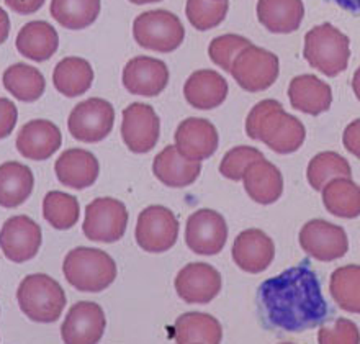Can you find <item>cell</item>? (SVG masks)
<instances>
[{
	"label": "cell",
	"mask_w": 360,
	"mask_h": 344,
	"mask_svg": "<svg viewBox=\"0 0 360 344\" xmlns=\"http://www.w3.org/2000/svg\"><path fill=\"white\" fill-rule=\"evenodd\" d=\"M259 307L270 330L303 333L326 321L329 308L316 272L304 259L259 287Z\"/></svg>",
	"instance_id": "cell-1"
},
{
	"label": "cell",
	"mask_w": 360,
	"mask_h": 344,
	"mask_svg": "<svg viewBox=\"0 0 360 344\" xmlns=\"http://www.w3.org/2000/svg\"><path fill=\"white\" fill-rule=\"evenodd\" d=\"M246 133L277 154L297 153L307 138L302 120L285 112L282 103L274 98H266L252 107L246 118Z\"/></svg>",
	"instance_id": "cell-2"
},
{
	"label": "cell",
	"mask_w": 360,
	"mask_h": 344,
	"mask_svg": "<svg viewBox=\"0 0 360 344\" xmlns=\"http://www.w3.org/2000/svg\"><path fill=\"white\" fill-rule=\"evenodd\" d=\"M303 58L324 76L336 77L349 66L351 39L331 23L316 25L304 34Z\"/></svg>",
	"instance_id": "cell-3"
},
{
	"label": "cell",
	"mask_w": 360,
	"mask_h": 344,
	"mask_svg": "<svg viewBox=\"0 0 360 344\" xmlns=\"http://www.w3.org/2000/svg\"><path fill=\"white\" fill-rule=\"evenodd\" d=\"M66 281L81 292H102L117 279V262L97 248H76L68 253L63 264Z\"/></svg>",
	"instance_id": "cell-4"
},
{
	"label": "cell",
	"mask_w": 360,
	"mask_h": 344,
	"mask_svg": "<svg viewBox=\"0 0 360 344\" xmlns=\"http://www.w3.org/2000/svg\"><path fill=\"white\" fill-rule=\"evenodd\" d=\"M17 302L23 315L37 323H54L66 307V292L46 274H30L20 282Z\"/></svg>",
	"instance_id": "cell-5"
},
{
	"label": "cell",
	"mask_w": 360,
	"mask_h": 344,
	"mask_svg": "<svg viewBox=\"0 0 360 344\" xmlns=\"http://www.w3.org/2000/svg\"><path fill=\"white\" fill-rule=\"evenodd\" d=\"M133 37L141 48L167 54L184 43L185 28L176 13L162 8L149 10L134 18Z\"/></svg>",
	"instance_id": "cell-6"
},
{
	"label": "cell",
	"mask_w": 360,
	"mask_h": 344,
	"mask_svg": "<svg viewBox=\"0 0 360 344\" xmlns=\"http://www.w3.org/2000/svg\"><path fill=\"white\" fill-rule=\"evenodd\" d=\"M280 63L277 54L269 49L249 44L234 59L231 76L246 92H264L278 79Z\"/></svg>",
	"instance_id": "cell-7"
},
{
	"label": "cell",
	"mask_w": 360,
	"mask_h": 344,
	"mask_svg": "<svg viewBox=\"0 0 360 344\" xmlns=\"http://www.w3.org/2000/svg\"><path fill=\"white\" fill-rule=\"evenodd\" d=\"M128 210L123 202L113 197H100L86 208L84 234L90 241L115 243L124 236L128 227Z\"/></svg>",
	"instance_id": "cell-8"
},
{
	"label": "cell",
	"mask_w": 360,
	"mask_h": 344,
	"mask_svg": "<svg viewBox=\"0 0 360 344\" xmlns=\"http://www.w3.org/2000/svg\"><path fill=\"white\" fill-rule=\"evenodd\" d=\"M138 246L146 253H166L174 248L179 238V220L172 210L162 205L146 207L136 223Z\"/></svg>",
	"instance_id": "cell-9"
},
{
	"label": "cell",
	"mask_w": 360,
	"mask_h": 344,
	"mask_svg": "<svg viewBox=\"0 0 360 344\" xmlns=\"http://www.w3.org/2000/svg\"><path fill=\"white\" fill-rule=\"evenodd\" d=\"M115 108L105 98L92 97L72 108L68 118V128L72 138L82 143H98L112 133Z\"/></svg>",
	"instance_id": "cell-10"
},
{
	"label": "cell",
	"mask_w": 360,
	"mask_h": 344,
	"mask_svg": "<svg viewBox=\"0 0 360 344\" xmlns=\"http://www.w3.org/2000/svg\"><path fill=\"white\" fill-rule=\"evenodd\" d=\"M300 246L316 261L331 262L349 251V239L342 227L326 220H309L300 231Z\"/></svg>",
	"instance_id": "cell-11"
},
{
	"label": "cell",
	"mask_w": 360,
	"mask_h": 344,
	"mask_svg": "<svg viewBox=\"0 0 360 344\" xmlns=\"http://www.w3.org/2000/svg\"><path fill=\"white\" fill-rule=\"evenodd\" d=\"M228 239V225L223 215L210 208H200L188 217L185 243L195 254L214 256L221 253Z\"/></svg>",
	"instance_id": "cell-12"
},
{
	"label": "cell",
	"mask_w": 360,
	"mask_h": 344,
	"mask_svg": "<svg viewBox=\"0 0 360 344\" xmlns=\"http://www.w3.org/2000/svg\"><path fill=\"white\" fill-rule=\"evenodd\" d=\"M161 134V120L149 103L134 102L123 110L122 138L131 153L153 151Z\"/></svg>",
	"instance_id": "cell-13"
},
{
	"label": "cell",
	"mask_w": 360,
	"mask_h": 344,
	"mask_svg": "<svg viewBox=\"0 0 360 344\" xmlns=\"http://www.w3.org/2000/svg\"><path fill=\"white\" fill-rule=\"evenodd\" d=\"M41 228L27 215L8 218L0 229V249L12 262L22 264L33 259L41 248Z\"/></svg>",
	"instance_id": "cell-14"
},
{
	"label": "cell",
	"mask_w": 360,
	"mask_h": 344,
	"mask_svg": "<svg viewBox=\"0 0 360 344\" xmlns=\"http://www.w3.org/2000/svg\"><path fill=\"white\" fill-rule=\"evenodd\" d=\"M221 276L207 262H190L177 274L176 292L185 303H210L221 292Z\"/></svg>",
	"instance_id": "cell-15"
},
{
	"label": "cell",
	"mask_w": 360,
	"mask_h": 344,
	"mask_svg": "<svg viewBox=\"0 0 360 344\" xmlns=\"http://www.w3.org/2000/svg\"><path fill=\"white\" fill-rule=\"evenodd\" d=\"M123 87L133 96L156 97L169 84V68L161 59L136 56L123 69Z\"/></svg>",
	"instance_id": "cell-16"
},
{
	"label": "cell",
	"mask_w": 360,
	"mask_h": 344,
	"mask_svg": "<svg viewBox=\"0 0 360 344\" xmlns=\"http://www.w3.org/2000/svg\"><path fill=\"white\" fill-rule=\"evenodd\" d=\"M107 320L98 303L77 302L68 312L61 326V336L66 344H95L102 340Z\"/></svg>",
	"instance_id": "cell-17"
},
{
	"label": "cell",
	"mask_w": 360,
	"mask_h": 344,
	"mask_svg": "<svg viewBox=\"0 0 360 344\" xmlns=\"http://www.w3.org/2000/svg\"><path fill=\"white\" fill-rule=\"evenodd\" d=\"M176 148L190 161L202 163L217 153L219 134L207 118H185L176 129Z\"/></svg>",
	"instance_id": "cell-18"
},
{
	"label": "cell",
	"mask_w": 360,
	"mask_h": 344,
	"mask_svg": "<svg viewBox=\"0 0 360 344\" xmlns=\"http://www.w3.org/2000/svg\"><path fill=\"white\" fill-rule=\"evenodd\" d=\"M233 261L244 272L261 274L269 269L275 257V244L272 238L262 229H244L234 239Z\"/></svg>",
	"instance_id": "cell-19"
},
{
	"label": "cell",
	"mask_w": 360,
	"mask_h": 344,
	"mask_svg": "<svg viewBox=\"0 0 360 344\" xmlns=\"http://www.w3.org/2000/svg\"><path fill=\"white\" fill-rule=\"evenodd\" d=\"M17 149L32 161H46L61 148L63 134L49 120H32L25 123L17 136Z\"/></svg>",
	"instance_id": "cell-20"
},
{
	"label": "cell",
	"mask_w": 360,
	"mask_h": 344,
	"mask_svg": "<svg viewBox=\"0 0 360 344\" xmlns=\"http://www.w3.org/2000/svg\"><path fill=\"white\" fill-rule=\"evenodd\" d=\"M58 181L63 186L82 191L94 186L100 174L98 159L87 149L72 148L66 149L54 164Z\"/></svg>",
	"instance_id": "cell-21"
},
{
	"label": "cell",
	"mask_w": 360,
	"mask_h": 344,
	"mask_svg": "<svg viewBox=\"0 0 360 344\" xmlns=\"http://www.w3.org/2000/svg\"><path fill=\"white\" fill-rule=\"evenodd\" d=\"M288 98L295 110L318 117L331 108L333 89L313 74H303L292 79L288 86Z\"/></svg>",
	"instance_id": "cell-22"
},
{
	"label": "cell",
	"mask_w": 360,
	"mask_h": 344,
	"mask_svg": "<svg viewBox=\"0 0 360 344\" xmlns=\"http://www.w3.org/2000/svg\"><path fill=\"white\" fill-rule=\"evenodd\" d=\"M244 191L256 203L272 205L283 193V176L266 158L249 164L243 176Z\"/></svg>",
	"instance_id": "cell-23"
},
{
	"label": "cell",
	"mask_w": 360,
	"mask_h": 344,
	"mask_svg": "<svg viewBox=\"0 0 360 344\" xmlns=\"http://www.w3.org/2000/svg\"><path fill=\"white\" fill-rule=\"evenodd\" d=\"M184 96L193 108L213 110L228 97V82L213 69H200L190 74L184 86Z\"/></svg>",
	"instance_id": "cell-24"
},
{
	"label": "cell",
	"mask_w": 360,
	"mask_h": 344,
	"mask_svg": "<svg viewBox=\"0 0 360 344\" xmlns=\"http://www.w3.org/2000/svg\"><path fill=\"white\" fill-rule=\"evenodd\" d=\"M153 172L164 186L172 189L188 187L202 172V163L190 161L179 153L176 144H169L154 158Z\"/></svg>",
	"instance_id": "cell-25"
},
{
	"label": "cell",
	"mask_w": 360,
	"mask_h": 344,
	"mask_svg": "<svg viewBox=\"0 0 360 344\" xmlns=\"http://www.w3.org/2000/svg\"><path fill=\"white\" fill-rule=\"evenodd\" d=\"M15 46L22 56L37 63H44L58 51L59 34L53 25L44 20H34L20 30Z\"/></svg>",
	"instance_id": "cell-26"
},
{
	"label": "cell",
	"mask_w": 360,
	"mask_h": 344,
	"mask_svg": "<svg viewBox=\"0 0 360 344\" xmlns=\"http://www.w3.org/2000/svg\"><path fill=\"white\" fill-rule=\"evenodd\" d=\"M257 20L270 33L297 32L304 17L303 0H259Z\"/></svg>",
	"instance_id": "cell-27"
},
{
	"label": "cell",
	"mask_w": 360,
	"mask_h": 344,
	"mask_svg": "<svg viewBox=\"0 0 360 344\" xmlns=\"http://www.w3.org/2000/svg\"><path fill=\"white\" fill-rule=\"evenodd\" d=\"M172 340L179 344H218L223 340V328L212 315L188 312L180 315L172 326Z\"/></svg>",
	"instance_id": "cell-28"
},
{
	"label": "cell",
	"mask_w": 360,
	"mask_h": 344,
	"mask_svg": "<svg viewBox=\"0 0 360 344\" xmlns=\"http://www.w3.org/2000/svg\"><path fill=\"white\" fill-rule=\"evenodd\" d=\"M34 187L32 169L18 161L0 166V207L17 208L28 200Z\"/></svg>",
	"instance_id": "cell-29"
},
{
	"label": "cell",
	"mask_w": 360,
	"mask_h": 344,
	"mask_svg": "<svg viewBox=\"0 0 360 344\" xmlns=\"http://www.w3.org/2000/svg\"><path fill=\"white\" fill-rule=\"evenodd\" d=\"M94 82V69L84 58L69 56L56 64L53 84L64 97L74 98L86 94Z\"/></svg>",
	"instance_id": "cell-30"
},
{
	"label": "cell",
	"mask_w": 360,
	"mask_h": 344,
	"mask_svg": "<svg viewBox=\"0 0 360 344\" xmlns=\"http://www.w3.org/2000/svg\"><path fill=\"white\" fill-rule=\"evenodd\" d=\"M323 203L338 218L360 217V187L352 177H336L323 187Z\"/></svg>",
	"instance_id": "cell-31"
},
{
	"label": "cell",
	"mask_w": 360,
	"mask_h": 344,
	"mask_svg": "<svg viewBox=\"0 0 360 344\" xmlns=\"http://www.w3.org/2000/svg\"><path fill=\"white\" fill-rule=\"evenodd\" d=\"M4 87L20 102H37L46 89V81L39 69L28 64L17 63L5 69L2 77Z\"/></svg>",
	"instance_id": "cell-32"
},
{
	"label": "cell",
	"mask_w": 360,
	"mask_h": 344,
	"mask_svg": "<svg viewBox=\"0 0 360 344\" xmlns=\"http://www.w3.org/2000/svg\"><path fill=\"white\" fill-rule=\"evenodd\" d=\"M102 0H51V17L68 30H84L98 18Z\"/></svg>",
	"instance_id": "cell-33"
},
{
	"label": "cell",
	"mask_w": 360,
	"mask_h": 344,
	"mask_svg": "<svg viewBox=\"0 0 360 344\" xmlns=\"http://www.w3.org/2000/svg\"><path fill=\"white\" fill-rule=\"evenodd\" d=\"M329 292L344 312L360 315V266L349 264L333 272Z\"/></svg>",
	"instance_id": "cell-34"
},
{
	"label": "cell",
	"mask_w": 360,
	"mask_h": 344,
	"mask_svg": "<svg viewBox=\"0 0 360 344\" xmlns=\"http://www.w3.org/2000/svg\"><path fill=\"white\" fill-rule=\"evenodd\" d=\"M336 177H352V167L346 158L334 151L318 153L308 164L307 179L314 191H323Z\"/></svg>",
	"instance_id": "cell-35"
},
{
	"label": "cell",
	"mask_w": 360,
	"mask_h": 344,
	"mask_svg": "<svg viewBox=\"0 0 360 344\" xmlns=\"http://www.w3.org/2000/svg\"><path fill=\"white\" fill-rule=\"evenodd\" d=\"M43 217L56 229H71L81 217V205L71 193L51 191L43 200Z\"/></svg>",
	"instance_id": "cell-36"
},
{
	"label": "cell",
	"mask_w": 360,
	"mask_h": 344,
	"mask_svg": "<svg viewBox=\"0 0 360 344\" xmlns=\"http://www.w3.org/2000/svg\"><path fill=\"white\" fill-rule=\"evenodd\" d=\"M228 0H187L185 13L190 25L198 32L217 28L228 15Z\"/></svg>",
	"instance_id": "cell-37"
},
{
	"label": "cell",
	"mask_w": 360,
	"mask_h": 344,
	"mask_svg": "<svg viewBox=\"0 0 360 344\" xmlns=\"http://www.w3.org/2000/svg\"><path fill=\"white\" fill-rule=\"evenodd\" d=\"M249 44H252L251 39L241 37V34H223L212 39L208 46V56L212 61L223 69V71L231 72L233 63L239 53L244 48H248Z\"/></svg>",
	"instance_id": "cell-38"
},
{
	"label": "cell",
	"mask_w": 360,
	"mask_h": 344,
	"mask_svg": "<svg viewBox=\"0 0 360 344\" xmlns=\"http://www.w3.org/2000/svg\"><path fill=\"white\" fill-rule=\"evenodd\" d=\"M264 154L252 146H236L224 154L219 164V174L229 181H243L249 164L262 159Z\"/></svg>",
	"instance_id": "cell-39"
},
{
	"label": "cell",
	"mask_w": 360,
	"mask_h": 344,
	"mask_svg": "<svg viewBox=\"0 0 360 344\" xmlns=\"http://www.w3.org/2000/svg\"><path fill=\"white\" fill-rule=\"evenodd\" d=\"M319 344H359L360 331L357 325L347 318H338L333 326H323L318 331Z\"/></svg>",
	"instance_id": "cell-40"
},
{
	"label": "cell",
	"mask_w": 360,
	"mask_h": 344,
	"mask_svg": "<svg viewBox=\"0 0 360 344\" xmlns=\"http://www.w3.org/2000/svg\"><path fill=\"white\" fill-rule=\"evenodd\" d=\"M18 120V110L13 102L0 97V139L10 136Z\"/></svg>",
	"instance_id": "cell-41"
},
{
	"label": "cell",
	"mask_w": 360,
	"mask_h": 344,
	"mask_svg": "<svg viewBox=\"0 0 360 344\" xmlns=\"http://www.w3.org/2000/svg\"><path fill=\"white\" fill-rule=\"evenodd\" d=\"M342 144L347 149V153H351L352 156L360 159V118L354 120L344 129Z\"/></svg>",
	"instance_id": "cell-42"
},
{
	"label": "cell",
	"mask_w": 360,
	"mask_h": 344,
	"mask_svg": "<svg viewBox=\"0 0 360 344\" xmlns=\"http://www.w3.org/2000/svg\"><path fill=\"white\" fill-rule=\"evenodd\" d=\"M46 0H5V5L15 13L32 15L43 7Z\"/></svg>",
	"instance_id": "cell-43"
},
{
	"label": "cell",
	"mask_w": 360,
	"mask_h": 344,
	"mask_svg": "<svg viewBox=\"0 0 360 344\" xmlns=\"http://www.w3.org/2000/svg\"><path fill=\"white\" fill-rule=\"evenodd\" d=\"M326 2L336 4L339 8L346 10L354 17H360V0H326Z\"/></svg>",
	"instance_id": "cell-44"
},
{
	"label": "cell",
	"mask_w": 360,
	"mask_h": 344,
	"mask_svg": "<svg viewBox=\"0 0 360 344\" xmlns=\"http://www.w3.org/2000/svg\"><path fill=\"white\" fill-rule=\"evenodd\" d=\"M8 34H10V17L8 13L0 7V44L7 42Z\"/></svg>",
	"instance_id": "cell-45"
},
{
	"label": "cell",
	"mask_w": 360,
	"mask_h": 344,
	"mask_svg": "<svg viewBox=\"0 0 360 344\" xmlns=\"http://www.w3.org/2000/svg\"><path fill=\"white\" fill-rule=\"evenodd\" d=\"M352 91L356 94L357 101L360 102V66L356 72H354V77H352Z\"/></svg>",
	"instance_id": "cell-46"
},
{
	"label": "cell",
	"mask_w": 360,
	"mask_h": 344,
	"mask_svg": "<svg viewBox=\"0 0 360 344\" xmlns=\"http://www.w3.org/2000/svg\"><path fill=\"white\" fill-rule=\"evenodd\" d=\"M134 5H144V4H154V2H162V0H129Z\"/></svg>",
	"instance_id": "cell-47"
}]
</instances>
